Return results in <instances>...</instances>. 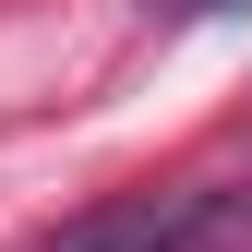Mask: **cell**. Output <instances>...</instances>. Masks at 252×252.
Returning a JSON list of instances; mask_svg holds the SVG:
<instances>
[{
  "mask_svg": "<svg viewBox=\"0 0 252 252\" xmlns=\"http://www.w3.org/2000/svg\"><path fill=\"white\" fill-rule=\"evenodd\" d=\"M36 252H252V180H156L60 216Z\"/></svg>",
  "mask_w": 252,
  "mask_h": 252,
  "instance_id": "cell-1",
  "label": "cell"
},
{
  "mask_svg": "<svg viewBox=\"0 0 252 252\" xmlns=\"http://www.w3.org/2000/svg\"><path fill=\"white\" fill-rule=\"evenodd\" d=\"M168 24H216V12H252V0H156Z\"/></svg>",
  "mask_w": 252,
  "mask_h": 252,
  "instance_id": "cell-2",
  "label": "cell"
}]
</instances>
